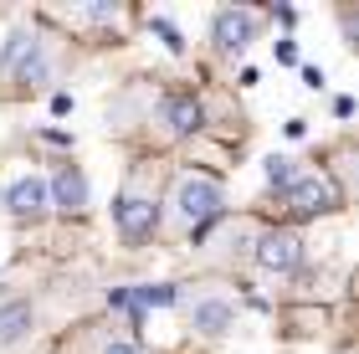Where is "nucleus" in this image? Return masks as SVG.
<instances>
[{
	"label": "nucleus",
	"instance_id": "1",
	"mask_svg": "<svg viewBox=\"0 0 359 354\" xmlns=\"http://www.w3.org/2000/svg\"><path fill=\"white\" fill-rule=\"evenodd\" d=\"M175 216H180L185 231H205L221 216V185L205 180V175H185L175 185Z\"/></svg>",
	"mask_w": 359,
	"mask_h": 354
},
{
	"label": "nucleus",
	"instance_id": "2",
	"mask_svg": "<svg viewBox=\"0 0 359 354\" xmlns=\"http://www.w3.org/2000/svg\"><path fill=\"white\" fill-rule=\"evenodd\" d=\"M257 262H262V272H298L303 262V241L292 236V231H267L262 236V247H257Z\"/></svg>",
	"mask_w": 359,
	"mask_h": 354
},
{
	"label": "nucleus",
	"instance_id": "3",
	"mask_svg": "<svg viewBox=\"0 0 359 354\" xmlns=\"http://www.w3.org/2000/svg\"><path fill=\"white\" fill-rule=\"evenodd\" d=\"M334 205V185L323 180V175H303V180L287 185V211L292 216H318Z\"/></svg>",
	"mask_w": 359,
	"mask_h": 354
},
{
	"label": "nucleus",
	"instance_id": "4",
	"mask_svg": "<svg viewBox=\"0 0 359 354\" xmlns=\"http://www.w3.org/2000/svg\"><path fill=\"white\" fill-rule=\"evenodd\" d=\"M46 200H52L57 211H67V216L83 211V205H88V180H83V170H77V165H62L57 180L46 185Z\"/></svg>",
	"mask_w": 359,
	"mask_h": 354
},
{
	"label": "nucleus",
	"instance_id": "5",
	"mask_svg": "<svg viewBox=\"0 0 359 354\" xmlns=\"http://www.w3.org/2000/svg\"><path fill=\"white\" fill-rule=\"evenodd\" d=\"M31 324H36V308L26 298H6L0 303V349H15L31 334Z\"/></svg>",
	"mask_w": 359,
	"mask_h": 354
},
{
	"label": "nucleus",
	"instance_id": "6",
	"mask_svg": "<svg viewBox=\"0 0 359 354\" xmlns=\"http://www.w3.org/2000/svg\"><path fill=\"white\" fill-rule=\"evenodd\" d=\"M257 36V15L252 11H221L216 15V46L221 52H241Z\"/></svg>",
	"mask_w": 359,
	"mask_h": 354
},
{
	"label": "nucleus",
	"instance_id": "7",
	"mask_svg": "<svg viewBox=\"0 0 359 354\" xmlns=\"http://www.w3.org/2000/svg\"><path fill=\"white\" fill-rule=\"evenodd\" d=\"M113 216H118V231L134 236V241L154 231V200L149 196H123L118 205H113Z\"/></svg>",
	"mask_w": 359,
	"mask_h": 354
},
{
	"label": "nucleus",
	"instance_id": "8",
	"mask_svg": "<svg viewBox=\"0 0 359 354\" xmlns=\"http://www.w3.org/2000/svg\"><path fill=\"white\" fill-rule=\"evenodd\" d=\"M6 205H11V216H41L46 205V180L41 175H26V180H15L11 190H6Z\"/></svg>",
	"mask_w": 359,
	"mask_h": 354
},
{
	"label": "nucleus",
	"instance_id": "9",
	"mask_svg": "<svg viewBox=\"0 0 359 354\" xmlns=\"http://www.w3.org/2000/svg\"><path fill=\"white\" fill-rule=\"evenodd\" d=\"M190 324L201 329V334H210V339H216V334H226V329L236 324V308H231L226 298H201V303L190 308Z\"/></svg>",
	"mask_w": 359,
	"mask_h": 354
},
{
	"label": "nucleus",
	"instance_id": "10",
	"mask_svg": "<svg viewBox=\"0 0 359 354\" xmlns=\"http://www.w3.org/2000/svg\"><path fill=\"white\" fill-rule=\"evenodd\" d=\"M165 123L175 134H195V128H201V103L195 98H170L165 103Z\"/></svg>",
	"mask_w": 359,
	"mask_h": 354
},
{
	"label": "nucleus",
	"instance_id": "11",
	"mask_svg": "<svg viewBox=\"0 0 359 354\" xmlns=\"http://www.w3.org/2000/svg\"><path fill=\"white\" fill-rule=\"evenodd\" d=\"M26 62H21V83H41V77H46V52H41V41L36 36H31L26 41V52H21Z\"/></svg>",
	"mask_w": 359,
	"mask_h": 354
},
{
	"label": "nucleus",
	"instance_id": "12",
	"mask_svg": "<svg viewBox=\"0 0 359 354\" xmlns=\"http://www.w3.org/2000/svg\"><path fill=\"white\" fill-rule=\"evenodd\" d=\"M175 303V287H134L128 293V308H170Z\"/></svg>",
	"mask_w": 359,
	"mask_h": 354
},
{
	"label": "nucleus",
	"instance_id": "13",
	"mask_svg": "<svg viewBox=\"0 0 359 354\" xmlns=\"http://www.w3.org/2000/svg\"><path fill=\"white\" fill-rule=\"evenodd\" d=\"M292 180H298V175H292V159H267V185H277V190H287Z\"/></svg>",
	"mask_w": 359,
	"mask_h": 354
},
{
	"label": "nucleus",
	"instance_id": "14",
	"mask_svg": "<svg viewBox=\"0 0 359 354\" xmlns=\"http://www.w3.org/2000/svg\"><path fill=\"white\" fill-rule=\"evenodd\" d=\"M154 31L165 36V46H170V52H180V46H185V41H180V31H175L170 21H154Z\"/></svg>",
	"mask_w": 359,
	"mask_h": 354
},
{
	"label": "nucleus",
	"instance_id": "15",
	"mask_svg": "<svg viewBox=\"0 0 359 354\" xmlns=\"http://www.w3.org/2000/svg\"><path fill=\"white\" fill-rule=\"evenodd\" d=\"M277 62H298V46H292V41H277Z\"/></svg>",
	"mask_w": 359,
	"mask_h": 354
},
{
	"label": "nucleus",
	"instance_id": "16",
	"mask_svg": "<svg viewBox=\"0 0 359 354\" xmlns=\"http://www.w3.org/2000/svg\"><path fill=\"white\" fill-rule=\"evenodd\" d=\"M103 354H139V344H128V339H118V344H103Z\"/></svg>",
	"mask_w": 359,
	"mask_h": 354
}]
</instances>
